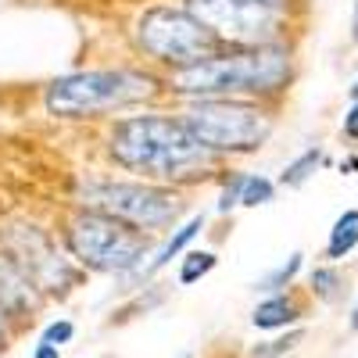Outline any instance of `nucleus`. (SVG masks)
<instances>
[{"label":"nucleus","instance_id":"1","mask_svg":"<svg viewBox=\"0 0 358 358\" xmlns=\"http://www.w3.org/2000/svg\"><path fill=\"white\" fill-rule=\"evenodd\" d=\"M111 158L151 179H194L215 165V155L187 129L162 115H136L111 133Z\"/></svg>","mask_w":358,"mask_h":358},{"label":"nucleus","instance_id":"16","mask_svg":"<svg viewBox=\"0 0 358 358\" xmlns=\"http://www.w3.org/2000/svg\"><path fill=\"white\" fill-rule=\"evenodd\" d=\"M273 201V183L262 176H244V194H241V204L255 208V204H265Z\"/></svg>","mask_w":358,"mask_h":358},{"label":"nucleus","instance_id":"18","mask_svg":"<svg viewBox=\"0 0 358 358\" xmlns=\"http://www.w3.org/2000/svg\"><path fill=\"white\" fill-rule=\"evenodd\" d=\"M337 287H341V280H337L334 268H315V273H312V290L319 297H326V301H334V297H337Z\"/></svg>","mask_w":358,"mask_h":358},{"label":"nucleus","instance_id":"10","mask_svg":"<svg viewBox=\"0 0 358 358\" xmlns=\"http://www.w3.org/2000/svg\"><path fill=\"white\" fill-rule=\"evenodd\" d=\"M29 308H36V283L8 255H0V315H22Z\"/></svg>","mask_w":358,"mask_h":358},{"label":"nucleus","instance_id":"25","mask_svg":"<svg viewBox=\"0 0 358 358\" xmlns=\"http://www.w3.org/2000/svg\"><path fill=\"white\" fill-rule=\"evenodd\" d=\"M351 330H358V305H355V312H351Z\"/></svg>","mask_w":358,"mask_h":358},{"label":"nucleus","instance_id":"20","mask_svg":"<svg viewBox=\"0 0 358 358\" xmlns=\"http://www.w3.org/2000/svg\"><path fill=\"white\" fill-rule=\"evenodd\" d=\"M72 334H76L72 322H65V319H62V322H50L47 330H43V344H54V348H57V344H69Z\"/></svg>","mask_w":358,"mask_h":358},{"label":"nucleus","instance_id":"14","mask_svg":"<svg viewBox=\"0 0 358 358\" xmlns=\"http://www.w3.org/2000/svg\"><path fill=\"white\" fill-rule=\"evenodd\" d=\"M319 162H322V151H319V147H312V151H305L297 162H290V165L283 169L280 183H283V187H301L305 179H308V176L319 169Z\"/></svg>","mask_w":358,"mask_h":358},{"label":"nucleus","instance_id":"23","mask_svg":"<svg viewBox=\"0 0 358 358\" xmlns=\"http://www.w3.org/2000/svg\"><path fill=\"white\" fill-rule=\"evenodd\" d=\"M351 36L358 40V0H355V22H351Z\"/></svg>","mask_w":358,"mask_h":358},{"label":"nucleus","instance_id":"8","mask_svg":"<svg viewBox=\"0 0 358 358\" xmlns=\"http://www.w3.org/2000/svg\"><path fill=\"white\" fill-rule=\"evenodd\" d=\"M187 11L215 36L236 43L265 47L280 33V11L258 4V0H187Z\"/></svg>","mask_w":358,"mask_h":358},{"label":"nucleus","instance_id":"3","mask_svg":"<svg viewBox=\"0 0 358 358\" xmlns=\"http://www.w3.org/2000/svg\"><path fill=\"white\" fill-rule=\"evenodd\" d=\"M155 94V79L129 69H97V72H72L47 86V111L62 118H83L115 111Z\"/></svg>","mask_w":358,"mask_h":358},{"label":"nucleus","instance_id":"12","mask_svg":"<svg viewBox=\"0 0 358 358\" xmlns=\"http://www.w3.org/2000/svg\"><path fill=\"white\" fill-rule=\"evenodd\" d=\"M297 319V308L287 301V297H268V301H262L251 315V322L258 326V330H280V326H290Z\"/></svg>","mask_w":358,"mask_h":358},{"label":"nucleus","instance_id":"11","mask_svg":"<svg viewBox=\"0 0 358 358\" xmlns=\"http://www.w3.org/2000/svg\"><path fill=\"white\" fill-rule=\"evenodd\" d=\"M358 248V208H351V212H344L334 229H330V241H326V255L330 258H344Z\"/></svg>","mask_w":358,"mask_h":358},{"label":"nucleus","instance_id":"19","mask_svg":"<svg viewBox=\"0 0 358 358\" xmlns=\"http://www.w3.org/2000/svg\"><path fill=\"white\" fill-rule=\"evenodd\" d=\"M297 341H301V334H287V337H280V341H268V348H255L251 358H276V355H287Z\"/></svg>","mask_w":358,"mask_h":358},{"label":"nucleus","instance_id":"7","mask_svg":"<svg viewBox=\"0 0 358 358\" xmlns=\"http://www.w3.org/2000/svg\"><path fill=\"white\" fill-rule=\"evenodd\" d=\"M69 251L97 273H126L147 255V241L126 222L86 212L69 222Z\"/></svg>","mask_w":358,"mask_h":358},{"label":"nucleus","instance_id":"2","mask_svg":"<svg viewBox=\"0 0 358 358\" xmlns=\"http://www.w3.org/2000/svg\"><path fill=\"white\" fill-rule=\"evenodd\" d=\"M290 76V57L283 47H255L244 54L208 57L190 69L172 72V90L208 101H226L229 94H265L283 86Z\"/></svg>","mask_w":358,"mask_h":358},{"label":"nucleus","instance_id":"22","mask_svg":"<svg viewBox=\"0 0 358 358\" xmlns=\"http://www.w3.org/2000/svg\"><path fill=\"white\" fill-rule=\"evenodd\" d=\"M33 358H62V351H57L54 344H43V341H40L36 351H33Z\"/></svg>","mask_w":358,"mask_h":358},{"label":"nucleus","instance_id":"9","mask_svg":"<svg viewBox=\"0 0 358 358\" xmlns=\"http://www.w3.org/2000/svg\"><path fill=\"white\" fill-rule=\"evenodd\" d=\"M4 255L22 268V273L33 280L40 290H50V294H65L79 273L69 265V258H62V251H57L50 244V236L36 226H11L4 229Z\"/></svg>","mask_w":358,"mask_h":358},{"label":"nucleus","instance_id":"17","mask_svg":"<svg viewBox=\"0 0 358 358\" xmlns=\"http://www.w3.org/2000/svg\"><path fill=\"white\" fill-rule=\"evenodd\" d=\"M297 268H301V255H290V262H283L276 273H268V276L262 280V290H280V287H287V283L294 280Z\"/></svg>","mask_w":358,"mask_h":358},{"label":"nucleus","instance_id":"4","mask_svg":"<svg viewBox=\"0 0 358 358\" xmlns=\"http://www.w3.org/2000/svg\"><path fill=\"white\" fill-rule=\"evenodd\" d=\"M79 201L97 215L118 219L136 229H162L172 226L183 212L179 197L165 187L151 183H111V179H86L79 187Z\"/></svg>","mask_w":358,"mask_h":358},{"label":"nucleus","instance_id":"26","mask_svg":"<svg viewBox=\"0 0 358 358\" xmlns=\"http://www.w3.org/2000/svg\"><path fill=\"white\" fill-rule=\"evenodd\" d=\"M0 341H4V315H0Z\"/></svg>","mask_w":358,"mask_h":358},{"label":"nucleus","instance_id":"21","mask_svg":"<svg viewBox=\"0 0 358 358\" xmlns=\"http://www.w3.org/2000/svg\"><path fill=\"white\" fill-rule=\"evenodd\" d=\"M344 133H348L351 140H358V104L344 115Z\"/></svg>","mask_w":358,"mask_h":358},{"label":"nucleus","instance_id":"5","mask_svg":"<svg viewBox=\"0 0 358 358\" xmlns=\"http://www.w3.org/2000/svg\"><path fill=\"white\" fill-rule=\"evenodd\" d=\"M183 122L212 155L219 151L248 155L273 136V118L262 108L241 101H201L187 111Z\"/></svg>","mask_w":358,"mask_h":358},{"label":"nucleus","instance_id":"15","mask_svg":"<svg viewBox=\"0 0 358 358\" xmlns=\"http://www.w3.org/2000/svg\"><path fill=\"white\" fill-rule=\"evenodd\" d=\"M215 268V255L212 251H190L187 258H183V268H179V283L183 287H190V283H197L201 276H208Z\"/></svg>","mask_w":358,"mask_h":358},{"label":"nucleus","instance_id":"6","mask_svg":"<svg viewBox=\"0 0 358 358\" xmlns=\"http://www.w3.org/2000/svg\"><path fill=\"white\" fill-rule=\"evenodd\" d=\"M136 40L147 54L162 57V62H172V65H183V69L215 57L212 50L219 43V36L208 25H201L187 8L183 11H176V8L143 11L136 22Z\"/></svg>","mask_w":358,"mask_h":358},{"label":"nucleus","instance_id":"13","mask_svg":"<svg viewBox=\"0 0 358 358\" xmlns=\"http://www.w3.org/2000/svg\"><path fill=\"white\" fill-rule=\"evenodd\" d=\"M201 226H204V215H194V219H190V222H187V226L179 229V233L172 236V241H169V244L158 251V258H155V265H151V268H162V265H169V262H172V258H176V255L183 251V248L194 241V236L201 233Z\"/></svg>","mask_w":358,"mask_h":358},{"label":"nucleus","instance_id":"27","mask_svg":"<svg viewBox=\"0 0 358 358\" xmlns=\"http://www.w3.org/2000/svg\"><path fill=\"white\" fill-rule=\"evenodd\" d=\"M351 97H355V101H358V83H355V86H351Z\"/></svg>","mask_w":358,"mask_h":358},{"label":"nucleus","instance_id":"24","mask_svg":"<svg viewBox=\"0 0 358 358\" xmlns=\"http://www.w3.org/2000/svg\"><path fill=\"white\" fill-rule=\"evenodd\" d=\"M258 4H265V8H273V11H280V4H283V0H258Z\"/></svg>","mask_w":358,"mask_h":358}]
</instances>
